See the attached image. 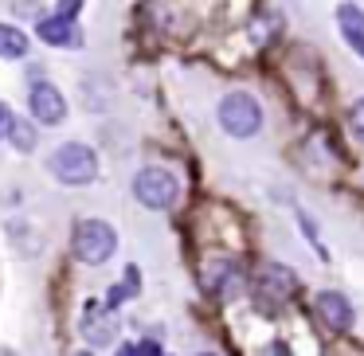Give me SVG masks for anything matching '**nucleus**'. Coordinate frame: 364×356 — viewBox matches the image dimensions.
Instances as JSON below:
<instances>
[{"label":"nucleus","mask_w":364,"mask_h":356,"mask_svg":"<svg viewBox=\"0 0 364 356\" xmlns=\"http://www.w3.org/2000/svg\"><path fill=\"white\" fill-rule=\"evenodd\" d=\"M134 196H137V204L153 207V212H165V207H173L176 196H181V180L161 165H145L141 173L134 176Z\"/></svg>","instance_id":"4"},{"label":"nucleus","mask_w":364,"mask_h":356,"mask_svg":"<svg viewBox=\"0 0 364 356\" xmlns=\"http://www.w3.org/2000/svg\"><path fill=\"white\" fill-rule=\"evenodd\" d=\"M215 118H220V129L228 137L247 141V137H255L262 129V106H259V98L247 95V90H231V95H223Z\"/></svg>","instance_id":"1"},{"label":"nucleus","mask_w":364,"mask_h":356,"mask_svg":"<svg viewBox=\"0 0 364 356\" xmlns=\"http://www.w3.org/2000/svg\"><path fill=\"white\" fill-rule=\"evenodd\" d=\"M36 36H40L48 48H79V43H82L79 20H75V16H63V12L40 20V24H36Z\"/></svg>","instance_id":"8"},{"label":"nucleus","mask_w":364,"mask_h":356,"mask_svg":"<svg viewBox=\"0 0 364 356\" xmlns=\"http://www.w3.org/2000/svg\"><path fill=\"white\" fill-rule=\"evenodd\" d=\"M28 110H32V118L40 122V126H59V122L67 118V98L55 82L36 79L32 87H28Z\"/></svg>","instance_id":"5"},{"label":"nucleus","mask_w":364,"mask_h":356,"mask_svg":"<svg viewBox=\"0 0 364 356\" xmlns=\"http://www.w3.org/2000/svg\"><path fill=\"white\" fill-rule=\"evenodd\" d=\"M28 55V32L16 24H0V59H24Z\"/></svg>","instance_id":"12"},{"label":"nucleus","mask_w":364,"mask_h":356,"mask_svg":"<svg viewBox=\"0 0 364 356\" xmlns=\"http://www.w3.org/2000/svg\"><path fill=\"white\" fill-rule=\"evenodd\" d=\"M204 286H208V293H215V298H235V293L243 290V270H239L231 259H212L208 270H204Z\"/></svg>","instance_id":"7"},{"label":"nucleus","mask_w":364,"mask_h":356,"mask_svg":"<svg viewBox=\"0 0 364 356\" xmlns=\"http://www.w3.org/2000/svg\"><path fill=\"white\" fill-rule=\"evenodd\" d=\"M259 290L267 293L270 301H286L294 290H298V278H294L290 266H278V262H270V266H262V274H259Z\"/></svg>","instance_id":"10"},{"label":"nucleus","mask_w":364,"mask_h":356,"mask_svg":"<svg viewBox=\"0 0 364 356\" xmlns=\"http://www.w3.org/2000/svg\"><path fill=\"white\" fill-rule=\"evenodd\" d=\"M114 356H141V348H137V345H122Z\"/></svg>","instance_id":"18"},{"label":"nucleus","mask_w":364,"mask_h":356,"mask_svg":"<svg viewBox=\"0 0 364 356\" xmlns=\"http://www.w3.org/2000/svg\"><path fill=\"white\" fill-rule=\"evenodd\" d=\"M348 126H353V137L364 141V98H356L353 110H348Z\"/></svg>","instance_id":"14"},{"label":"nucleus","mask_w":364,"mask_h":356,"mask_svg":"<svg viewBox=\"0 0 364 356\" xmlns=\"http://www.w3.org/2000/svg\"><path fill=\"white\" fill-rule=\"evenodd\" d=\"M48 168H51L55 180L79 188V184H90L98 176V153L90 149V145H82V141H63L59 149H51Z\"/></svg>","instance_id":"2"},{"label":"nucleus","mask_w":364,"mask_h":356,"mask_svg":"<svg viewBox=\"0 0 364 356\" xmlns=\"http://www.w3.org/2000/svg\"><path fill=\"white\" fill-rule=\"evenodd\" d=\"M200 356H215V352H200Z\"/></svg>","instance_id":"20"},{"label":"nucleus","mask_w":364,"mask_h":356,"mask_svg":"<svg viewBox=\"0 0 364 356\" xmlns=\"http://www.w3.org/2000/svg\"><path fill=\"white\" fill-rule=\"evenodd\" d=\"M12 122H16V114H12V106H9V102H0V141H9V129H12Z\"/></svg>","instance_id":"15"},{"label":"nucleus","mask_w":364,"mask_h":356,"mask_svg":"<svg viewBox=\"0 0 364 356\" xmlns=\"http://www.w3.org/2000/svg\"><path fill=\"white\" fill-rule=\"evenodd\" d=\"M141 356H161V345H157V340H145V345H141Z\"/></svg>","instance_id":"17"},{"label":"nucleus","mask_w":364,"mask_h":356,"mask_svg":"<svg viewBox=\"0 0 364 356\" xmlns=\"http://www.w3.org/2000/svg\"><path fill=\"white\" fill-rule=\"evenodd\" d=\"M71 251L87 266H102L118 251V231L106 220H79L75 223V235H71Z\"/></svg>","instance_id":"3"},{"label":"nucleus","mask_w":364,"mask_h":356,"mask_svg":"<svg viewBox=\"0 0 364 356\" xmlns=\"http://www.w3.org/2000/svg\"><path fill=\"white\" fill-rule=\"evenodd\" d=\"M79 9H82V0H59V12L63 16H79Z\"/></svg>","instance_id":"16"},{"label":"nucleus","mask_w":364,"mask_h":356,"mask_svg":"<svg viewBox=\"0 0 364 356\" xmlns=\"http://www.w3.org/2000/svg\"><path fill=\"white\" fill-rule=\"evenodd\" d=\"M337 24H341L345 43L364 59V12L356 9V4H341V9H337Z\"/></svg>","instance_id":"11"},{"label":"nucleus","mask_w":364,"mask_h":356,"mask_svg":"<svg viewBox=\"0 0 364 356\" xmlns=\"http://www.w3.org/2000/svg\"><path fill=\"white\" fill-rule=\"evenodd\" d=\"M9 141L16 145L20 153H32L36 141H40V134L32 129V122H20V118H16V122H12V129H9Z\"/></svg>","instance_id":"13"},{"label":"nucleus","mask_w":364,"mask_h":356,"mask_svg":"<svg viewBox=\"0 0 364 356\" xmlns=\"http://www.w3.org/2000/svg\"><path fill=\"white\" fill-rule=\"evenodd\" d=\"M82 337L90 340L95 348H106L114 345V337H118V321H114V313L102 306V301H87V309H82V321H79Z\"/></svg>","instance_id":"6"},{"label":"nucleus","mask_w":364,"mask_h":356,"mask_svg":"<svg viewBox=\"0 0 364 356\" xmlns=\"http://www.w3.org/2000/svg\"><path fill=\"white\" fill-rule=\"evenodd\" d=\"M79 356H95V352H79Z\"/></svg>","instance_id":"19"},{"label":"nucleus","mask_w":364,"mask_h":356,"mask_svg":"<svg viewBox=\"0 0 364 356\" xmlns=\"http://www.w3.org/2000/svg\"><path fill=\"white\" fill-rule=\"evenodd\" d=\"M317 313H321L325 325H329V329H337V333L353 329V321H356L353 301H348L345 293H337V290H321V293H317Z\"/></svg>","instance_id":"9"}]
</instances>
